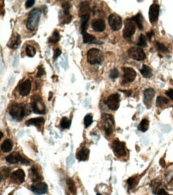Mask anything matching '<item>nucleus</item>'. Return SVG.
<instances>
[{
	"instance_id": "1",
	"label": "nucleus",
	"mask_w": 173,
	"mask_h": 195,
	"mask_svg": "<svg viewBox=\"0 0 173 195\" xmlns=\"http://www.w3.org/2000/svg\"><path fill=\"white\" fill-rule=\"evenodd\" d=\"M10 116L16 121H21L23 117L30 113V110L27 109V106H23L19 103H14L11 105L9 110Z\"/></svg>"
},
{
	"instance_id": "2",
	"label": "nucleus",
	"mask_w": 173,
	"mask_h": 195,
	"mask_svg": "<svg viewBox=\"0 0 173 195\" xmlns=\"http://www.w3.org/2000/svg\"><path fill=\"white\" fill-rule=\"evenodd\" d=\"M41 16V11L39 8L34 9L30 13L29 17L27 22V29L30 31H34L38 26L40 20Z\"/></svg>"
},
{
	"instance_id": "3",
	"label": "nucleus",
	"mask_w": 173,
	"mask_h": 195,
	"mask_svg": "<svg viewBox=\"0 0 173 195\" xmlns=\"http://www.w3.org/2000/svg\"><path fill=\"white\" fill-rule=\"evenodd\" d=\"M87 59L89 63H90L91 65L101 64L103 60V54L98 49H90L87 53Z\"/></svg>"
},
{
	"instance_id": "4",
	"label": "nucleus",
	"mask_w": 173,
	"mask_h": 195,
	"mask_svg": "<svg viewBox=\"0 0 173 195\" xmlns=\"http://www.w3.org/2000/svg\"><path fill=\"white\" fill-rule=\"evenodd\" d=\"M102 124H103V128H104L106 135H111L113 132V117L110 114H104L102 115Z\"/></svg>"
},
{
	"instance_id": "5",
	"label": "nucleus",
	"mask_w": 173,
	"mask_h": 195,
	"mask_svg": "<svg viewBox=\"0 0 173 195\" xmlns=\"http://www.w3.org/2000/svg\"><path fill=\"white\" fill-rule=\"evenodd\" d=\"M31 106H32L34 112L36 113V114H44L46 113V106H45V104L39 96L35 95L34 97H32Z\"/></svg>"
},
{
	"instance_id": "6",
	"label": "nucleus",
	"mask_w": 173,
	"mask_h": 195,
	"mask_svg": "<svg viewBox=\"0 0 173 195\" xmlns=\"http://www.w3.org/2000/svg\"><path fill=\"white\" fill-rule=\"evenodd\" d=\"M136 31V26L132 19H127L125 23V29L123 31V36L125 39L130 40Z\"/></svg>"
},
{
	"instance_id": "7",
	"label": "nucleus",
	"mask_w": 173,
	"mask_h": 195,
	"mask_svg": "<svg viewBox=\"0 0 173 195\" xmlns=\"http://www.w3.org/2000/svg\"><path fill=\"white\" fill-rule=\"evenodd\" d=\"M6 161L10 164H17L19 162H21L22 164L25 165L30 164V161L27 160L26 158L22 156L18 152H14L10 154V155H8L7 157H6Z\"/></svg>"
},
{
	"instance_id": "8",
	"label": "nucleus",
	"mask_w": 173,
	"mask_h": 195,
	"mask_svg": "<svg viewBox=\"0 0 173 195\" xmlns=\"http://www.w3.org/2000/svg\"><path fill=\"white\" fill-rule=\"evenodd\" d=\"M112 148L115 153V155L118 157H124L126 155V147L125 144L119 140H115L112 143Z\"/></svg>"
},
{
	"instance_id": "9",
	"label": "nucleus",
	"mask_w": 173,
	"mask_h": 195,
	"mask_svg": "<svg viewBox=\"0 0 173 195\" xmlns=\"http://www.w3.org/2000/svg\"><path fill=\"white\" fill-rule=\"evenodd\" d=\"M109 24L113 31H119L122 27V19L117 15L112 14L109 17Z\"/></svg>"
},
{
	"instance_id": "10",
	"label": "nucleus",
	"mask_w": 173,
	"mask_h": 195,
	"mask_svg": "<svg viewBox=\"0 0 173 195\" xmlns=\"http://www.w3.org/2000/svg\"><path fill=\"white\" fill-rule=\"evenodd\" d=\"M105 104L111 110H117L119 108L120 95L118 94L111 95L105 101Z\"/></svg>"
},
{
	"instance_id": "11",
	"label": "nucleus",
	"mask_w": 173,
	"mask_h": 195,
	"mask_svg": "<svg viewBox=\"0 0 173 195\" xmlns=\"http://www.w3.org/2000/svg\"><path fill=\"white\" fill-rule=\"evenodd\" d=\"M128 52L131 58L137 61H141L145 58V53L143 49L140 47H131Z\"/></svg>"
},
{
	"instance_id": "12",
	"label": "nucleus",
	"mask_w": 173,
	"mask_h": 195,
	"mask_svg": "<svg viewBox=\"0 0 173 195\" xmlns=\"http://www.w3.org/2000/svg\"><path fill=\"white\" fill-rule=\"evenodd\" d=\"M10 181L14 184H22L24 180H25V172L23 171L22 169H19V170L14 171L11 174H10Z\"/></svg>"
},
{
	"instance_id": "13",
	"label": "nucleus",
	"mask_w": 173,
	"mask_h": 195,
	"mask_svg": "<svg viewBox=\"0 0 173 195\" xmlns=\"http://www.w3.org/2000/svg\"><path fill=\"white\" fill-rule=\"evenodd\" d=\"M31 190L37 195H42L47 193L48 187L45 182H39L31 185Z\"/></svg>"
},
{
	"instance_id": "14",
	"label": "nucleus",
	"mask_w": 173,
	"mask_h": 195,
	"mask_svg": "<svg viewBox=\"0 0 173 195\" xmlns=\"http://www.w3.org/2000/svg\"><path fill=\"white\" fill-rule=\"evenodd\" d=\"M124 70V78L123 84L127 83H132L134 81L135 78L137 76V73L133 68L130 67H123Z\"/></svg>"
},
{
	"instance_id": "15",
	"label": "nucleus",
	"mask_w": 173,
	"mask_h": 195,
	"mask_svg": "<svg viewBox=\"0 0 173 195\" xmlns=\"http://www.w3.org/2000/svg\"><path fill=\"white\" fill-rule=\"evenodd\" d=\"M159 13H160V6L156 3L152 4L149 8V20L151 23H153L157 21Z\"/></svg>"
},
{
	"instance_id": "16",
	"label": "nucleus",
	"mask_w": 173,
	"mask_h": 195,
	"mask_svg": "<svg viewBox=\"0 0 173 195\" xmlns=\"http://www.w3.org/2000/svg\"><path fill=\"white\" fill-rule=\"evenodd\" d=\"M31 90V82L30 79H27L19 86V92L22 96H27Z\"/></svg>"
},
{
	"instance_id": "17",
	"label": "nucleus",
	"mask_w": 173,
	"mask_h": 195,
	"mask_svg": "<svg viewBox=\"0 0 173 195\" xmlns=\"http://www.w3.org/2000/svg\"><path fill=\"white\" fill-rule=\"evenodd\" d=\"M155 95V91L152 88H148L144 91V103L146 106H149L152 103Z\"/></svg>"
},
{
	"instance_id": "18",
	"label": "nucleus",
	"mask_w": 173,
	"mask_h": 195,
	"mask_svg": "<svg viewBox=\"0 0 173 195\" xmlns=\"http://www.w3.org/2000/svg\"><path fill=\"white\" fill-rule=\"evenodd\" d=\"M21 43V38L19 34H13L11 37H10V40L7 43V46L11 49H16L18 46H19Z\"/></svg>"
},
{
	"instance_id": "19",
	"label": "nucleus",
	"mask_w": 173,
	"mask_h": 195,
	"mask_svg": "<svg viewBox=\"0 0 173 195\" xmlns=\"http://www.w3.org/2000/svg\"><path fill=\"white\" fill-rule=\"evenodd\" d=\"M29 177L34 182H38L39 181H41L43 179V177H42L39 170H38L36 166H33L29 170Z\"/></svg>"
},
{
	"instance_id": "20",
	"label": "nucleus",
	"mask_w": 173,
	"mask_h": 195,
	"mask_svg": "<svg viewBox=\"0 0 173 195\" xmlns=\"http://www.w3.org/2000/svg\"><path fill=\"white\" fill-rule=\"evenodd\" d=\"M92 27L93 29L97 32H101L105 29V23L104 20L99 19H97L93 22Z\"/></svg>"
},
{
	"instance_id": "21",
	"label": "nucleus",
	"mask_w": 173,
	"mask_h": 195,
	"mask_svg": "<svg viewBox=\"0 0 173 195\" xmlns=\"http://www.w3.org/2000/svg\"><path fill=\"white\" fill-rule=\"evenodd\" d=\"M89 150L87 148H82L81 150L78 151L76 155L77 159L78 161H86L89 159Z\"/></svg>"
},
{
	"instance_id": "22",
	"label": "nucleus",
	"mask_w": 173,
	"mask_h": 195,
	"mask_svg": "<svg viewBox=\"0 0 173 195\" xmlns=\"http://www.w3.org/2000/svg\"><path fill=\"white\" fill-rule=\"evenodd\" d=\"M45 122V120L43 118H35L27 120L26 122L27 126H43Z\"/></svg>"
},
{
	"instance_id": "23",
	"label": "nucleus",
	"mask_w": 173,
	"mask_h": 195,
	"mask_svg": "<svg viewBox=\"0 0 173 195\" xmlns=\"http://www.w3.org/2000/svg\"><path fill=\"white\" fill-rule=\"evenodd\" d=\"M81 17V34L86 32V29L88 27V21L89 19V14L83 15Z\"/></svg>"
},
{
	"instance_id": "24",
	"label": "nucleus",
	"mask_w": 173,
	"mask_h": 195,
	"mask_svg": "<svg viewBox=\"0 0 173 195\" xmlns=\"http://www.w3.org/2000/svg\"><path fill=\"white\" fill-rule=\"evenodd\" d=\"M12 147H13V142L10 139H6L5 141L2 142V145H1V150L3 152L7 153L11 150Z\"/></svg>"
},
{
	"instance_id": "25",
	"label": "nucleus",
	"mask_w": 173,
	"mask_h": 195,
	"mask_svg": "<svg viewBox=\"0 0 173 195\" xmlns=\"http://www.w3.org/2000/svg\"><path fill=\"white\" fill-rule=\"evenodd\" d=\"M132 19L134 23H136L137 26L140 30H143V21H144V18H143L142 15L141 13H138L137 15H135L134 17L132 18Z\"/></svg>"
},
{
	"instance_id": "26",
	"label": "nucleus",
	"mask_w": 173,
	"mask_h": 195,
	"mask_svg": "<svg viewBox=\"0 0 173 195\" xmlns=\"http://www.w3.org/2000/svg\"><path fill=\"white\" fill-rule=\"evenodd\" d=\"M141 73L143 77L146 78H149L152 75V69L149 66H147V65H143L142 68L141 69Z\"/></svg>"
},
{
	"instance_id": "27",
	"label": "nucleus",
	"mask_w": 173,
	"mask_h": 195,
	"mask_svg": "<svg viewBox=\"0 0 173 195\" xmlns=\"http://www.w3.org/2000/svg\"><path fill=\"white\" fill-rule=\"evenodd\" d=\"M151 188H152V190L155 194H156L159 189H160V185H161V182H160L159 179H154L151 182Z\"/></svg>"
},
{
	"instance_id": "28",
	"label": "nucleus",
	"mask_w": 173,
	"mask_h": 195,
	"mask_svg": "<svg viewBox=\"0 0 173 195\" xmlns=\"http://www.w3.org/2000/svg\"><path fill=\"white\" fill-rule=\"evenodd\" d=\"M89 11H90L89 4L88 2H81V6H80V16L89 14Z\"/></svg>"
},
{
	"instance_id": "29",
	"label": "nucleus",
	"mask_w": 173,
	"mask_h": 195,
	"mask_svg": "<svg viewBox=\"0 0 173 195\" xmlns=\"http://www.w3.org/2000/svg\"><path fill=\"white\" fill-rule=\"evenodd\" d=\"M66 184H67L69 192L73 193V194H76V186L72 178H67L66 179Z\"/></svg>"
},
{
	"instance_id": "30",
	"label": "nucleus",
	"mask_w": 173,
	"mask_h": 195,
	"mask_svg": "<svg viewBox=\"0 0 173 195\" xmlns=\"http://www.w3.org/2000/svg\"><path fill=\"white\" fill-rule=\"evenodd\" d=\"M128 185H129V189H133V188L137 185L138 183V178L137 176H134V177H132V178H129V179L126 181Z\"/></svg>"
},
{
	"instance_id": "31",
	"label": "nucleus",
	"mask_w": 173,
	"mask_h": 195,
	"mask_svg": "<svg viewBox=\"0 0 173 195\" xmlns=\"http://www.w3.org/2000/svg\"><path fill=\"white\" fill-rule=\"evenodd\" d=\"M148 126H149V122H148V120L146 119V118H144V119L141 122V123L139 124L138 129L142 132H145L147 129H148Z\"/></svg>"
},
{
	"instance_id": "32",
	"label": "nucleus",
	"mask_w": 173,
	"mask_h": 195,
	"mask_svg": "<svg viewBox=\"0 0 173 195\" xmlns=\"http://www.w3.org/2000/svg\"><path fill=\"white\" fill-rule=\"evenodd\" d=\"M70 125H71V121L69 119L66 117H63V118L61 119V122H60V126L62 128V129H69L70 127Z\"/></svg>"
},
{
	"instance_id": "33",
	"label": "nucleus",
	"mask_w": 173,
	"mask_h": 195,
	"mask_svg": "<svg viewBox=\"0 0 173 195\" xmlns=\"http://www.w3.org/2000/svg\"><path fill=\"white\" fill-rule=\"evenodd\" d=\"M83 36V42L85 43H91L95 40V37L93 35L88 34L87 32L82 34Z\"/></svg>"
},
{
	"instance_id": "34",
	"label": "nucleus",
	"mask_w": 173,
	"mask_h": 195,
	"mask_svg": "<svg viewBox=\"0 0 173 195\" xmlns=\"http://www.w3.org/2000/svg\"><path fill=\"white\" fill-rule=\"evenodd\" d=\"M10 176V169L8 167H2L1 169V181L5 180Z\"/></svg>"
},
{
	"instance_id": "35",
	"label": "nucleus",
	"mask_w": 173,
	"mask_h": 195,
	"mask_svg": "<svg viewBox=\"0 0 173 195\" xmlns=\"http://www.w3.org/2000/svg\"><path fill=\"white\" fill-rule=\"evenodd\" d=\"M168 103H169V100H168V99L164 98V97L159 96L157 98V99H156V104L157 107H161V106H163V105L167 104Z\"/></svg>"
},
{
	"instance_id": "36",
	"label": "nucleus",
	"mask_w": 173,
	"mask_h": 195,
	"mask_svg": "<svg viewBox=\"0 0 173 195\" xmlns=\"http://www.w3.org/2000/svg\"><path fill=\"white\" fill-rule=\"evenodd\" d=\"M137 46L140 47H145L147 46L146 36L144 35H141L139 37L138 41H137Z\"/></svg>"
},
{
	"instance_id": "37",
	"label": "nucleus",
	"mask_w": 173,
	"mask_h": 195,
	"mask_svg": "<svg viewBox=\"0 0 173 195\" xmlns=\"http://www.w3.org/2000/svg\"><path fill=\"white\" fill-rule=\"evenodd\" d=\"M62 9H63V17L70 15H69V9H70V4L69 2H65L62 3Z\"/></svg>"
},
{
	"instance_id": "38",
	"label": "nucleus",
	"mask_w": 173,
	"mask_h": 195,
	"mask_svg": "<svg viewBox=\"0 0 173 195\" xmlns=\"http://www.w3.org/2000/svg\"><path fill=\"white\" fill-rule=\"evenodd\" d=\"M59 40H60L59 33H58V31H54L52 36L50 37V39H49V43H58Z\"/></svg>"
},
{
	"instance_id": "39",
	"label": "nucleus",
	"mask_w": 173,
	"mask_h": 195,
	"mask_svg": "<svg viewBox=\"0 0 173 195\" xmlns=\"http://www.w3.org/2000/svg\"><path fill=\"white\" fill-rule=\"evenodd\" d=\"M26 54H27V56L29 57H34L35 54H36V50H35V47H33L32 46H27L26 47Z\"/></svg>"
},
{
	"instance_id": "40",
	"label": "nucleus",
	"mask_w": 173,
	"mask_h": 195,
	"mask_svg": "<svg viewBox=\"0 0 173 195\" xmlns=\"http://www.w3.org/2000/svg\"><path fill=\"white\" fill-rule=\"evenodd\" d=\"M156 48H157V50H159V51H160V52H167V48L163 44V43H160V42H157L156 41Z\"/></svg>"
},
{
	"instance_id": "41",
	"label": "nucleus",
	"mask_w": 173,
	"mask_h": 195,
	"mask_svg": "<svg viewBox=\"0 0 173 195\" xmlns=\"http://www.w3.org/2000/svg\"><path fill=\"white\" fill-rule=\"evenodd\" d=\"M109 77L113 81H114L116 78H117L119 77V71H118V70L117 69V68H113V69L110 71Z\"/></svg>"
},
{
	"instance_id": "42",
	"label": "nucleus",
	"mask_w": 173,
	"mask_h": 195,
	"mask_svg": "<svg viewBox=\"0 0 173 195\" xmlns=\"http://www.w3.org/2000/svg\"><path fill=\"white\" fill-rule=\"evenodd\" d=\"M93 122V116L91 114H87L85 115V118H84V123H85V127H89L90 126Z\"/></svg>"
},
{
	"instance_id": "43",
	"label": "nucleus",
	"mask_w": 173,
	"mask_h": 195,
	"mask_svg": "<svg viewBox=\"0 0 173 195\" xmlns=\"http://www.w3.org/2000/svg\"><path fill=\"white\" fill-rule=\"evenodd\" d=\"M43 74H45L44 68H43V66H39V68H38V73H37V77L40 78V77H42Z\"/></svg>"
},
{
	"instance_id": "44",
	"label": "nucleus",
	"mask_w": 173,
	"mask_h": 195,
	"mask_svg": "<svg viewBox=\"0 0 173 195\" xmlns=\"http://www.w3.org/2000/svg\"><path fill=\"white\" fill-rule=\"evenodd\" d=\"M62 54V50H60L59 48H57L55 49V50H54V57H53V59L55 60L57 59V58H58V57L60 56Z\"/></svg>"
},
{
	"instance_id": "45",
	"label": "nucleus",
	"mask_w": 173,
	"mask_h": 195,
	"mask_svg": "<svg viewBox=\"0 0 173 195\" xmlns=\"http://www.w3.org/2000/svg\"><path fill=\"white\" fill-rule=\"evenodd\" d=\"M35 2V0H28V1H27V2H26V8H27V9L31 8V6H34Z\"/></svg>"
},
{
	"instance_id": "46",
	"label": "nucleus",
	"mask_w": 173,
	"mask_h": 195,
	"mask_svg": "<svg viewBox=\"0 0 173 195\" xmlns=\"http://www.w3.org/2000/svg\"><path fill=\"white\" fill-rule=\"evenodd\" d=\"M165 93H166V95H167V96L169 97V98L171 99V100H173V89L168 90V91H166Z\"/></svg>"
},
{
	"instance_id": "47",
	"label": "nucleus",
	"mask_w": 173,
	"mask_h": 195,
	"mask_svg": "<svg viewBox=\"0 0 173 195\" xmlns=\"http://www.w3.org/2000/svg\"><path fill=\"white\" fill-rule=\"evenodd\" d=\"M156 195H169V194L165 191V189H159V191L156 193Z\"/></svg>"
},
{
	"instance_id": "48",
	"label": "nucleus",
	"mask_w": 173,
	"mask_h": 195,
	"mask_svg": "<svg viewBox=\"0 0 173 195\" xmlns=\"http://www.w3.org/2000/svg\"><path fill=\"white\" fill-rule=\"evenodd\" d=\"M153 35H154V32L152 31H149V32H148V33H147L146 37L148 38V40H151V39H152V37L153 36Z\"/></svg>"
},
{
	"instance_id": "49",
	"label": "nucleus",
	"mask_w": 173,
	"mask_h": 195,
	"mask_svg": "<svg viewBox=\"0 0 173 195\" xmlns=\"http://www.w3.org/2000/svg\"><path fill=\"white\" fill-rule=\"evenodd\" d=\"M160 165H161L162 167H164V166H165V162H164V160H163V159H160Z\"/></svg>"
},
{
	"instance_id": "50",
	"label": "nucleus",
	"mask_w": 173,
	"mask_h": 195,
	"mask_svg": "<svg viewBox=\"0 0 173 195\" xmlns=\"http://www.w3.org/2000/svg\"><path fill=\"white\" fill-rule=\"evenodd\" d=\"M123 91V92H125V94H126V95H128V96H130L131 95H132V91Z\"/></svg>"
},
{
	"instance_id": "51",
	"label": "nucleus",
	"mask_w": 173,
	"mask_h": 195,
	"mask_svg": "<svg viewBox=\"0 0 173 195\" xmlns=\"http://www.w3.org/2000/svg\"><path fill=\"white\" fill-rule=\"evenodd\" d=\"M51 98H52V92L50 93V97H49V100H50V99H51Z\"/></svg>"
},
{
	"instance_id": "52",
	"label": "nucleus",
	"mask_w": 173,
	"mask_h": 195,
	"mask_svg": "<svg viewBox=\"0 0 173 195\" xmlns=\"http://www.w3.org/2000/svg\"><path fill=\"white\" fill-rule=\"evenodd\" d=\"M2 137H3V134H2V132H1V138H2Z\"/></svg>"
},
{
	"instance_id": "53",
	"label": "nucleus",
	"mask_w": 173,
	"mask_h": 195,
	"mask_svg": "<svg viewBox=\"0 0 173 195\" xmlns=\"http://www.w3.org/2000/svg\"><path fill=\"white\" fill-rule=\"evenodd\" d=\"M9 195H13V193H10V194Z\"/></svg>"
},
{
	"instance_id": "54",
	"label": "nucleus",
	"mask_w": 173,
	"mask_h": 195,
	"mask_svg": "<svg viewBox=\"0 0 173 195\" xmlns=\"http://www.w3.org/2000/svg\"><path fill=\"white\" fill-rule=\"evenodd\" d=\"M97 195H102V194H101V193H97Z\"/></svg>"
}]
</instances>
